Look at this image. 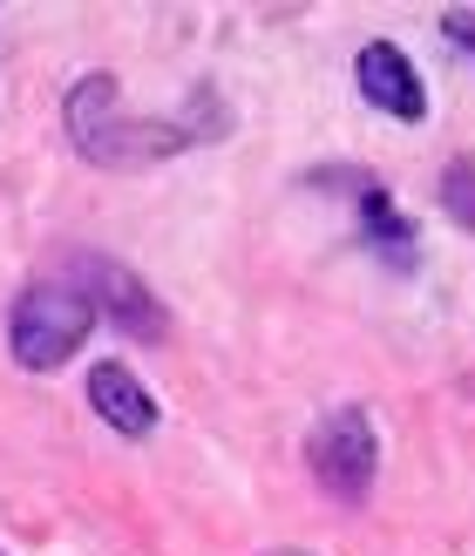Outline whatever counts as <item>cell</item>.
<instances>
[{
	"mask_svg": "<svg viewBox=\"0 0 475 556\" xmlns=\"http://www.w3.org/2000/svg\"><path fill=\"white\" fill-rule=\"evenodd\" d=\"M62 129H68L75 156L96 163V170H143V163L198 150V136H190L184 116H136L123 102V81L109 68H89L62 96Z\"/></svg>",
	"mask_w": 475,
	"mask_h": 556,
	"instance_id": "obj_1",
	"label": "cell"
},
{
	"mask_svg": "<svg viewBox=\"0 0 475 556\" xmlns=\"http://www.w3.org/2000/svg\"><path fill=\"white\" fill-rule=\"evenodd\" d=\"M96 326H102L96 305L54 271V278L21 286V299L8 305V353L21 359L27 374H54V367H68V359L89 346Z\"/></svg>",
	"mask_w": 475,
	"mask_h": 556,
	"instance_id": "obj_2",
	"label": "cell"
},
{
	"mask_svg": "<svg viewBox=\"0 0 475 556\" xmlns=\"http://www.w3.org/2000/svg\"><path fill=\"white\" fill-rule=\"evenodd\" d=\"M305 468L333 503H367L380 476V434L367 421V407H333L320 414V428L305 434Z\"/></svg>",
	"mask_w": 475,
	"mask_h": 556,
	"instance_id": "obj_3",
	"label": "cell"
},
{
	"mask_svg": "<svg viewBox=\"0 0 475 556\" xmlns=\"http://www.w3.org/2000/svg\"><path fill=\"white\" fill-rule=\"evenodd\" d=\"M62 278L96 305V319H109V326H116L123 340H136V346H157L163 332H171V326H163L157 292H150L123 258H109V252H68Z\"/></svg>",
	"mask_w": 475,
	"mask_h": 556,
	"instance_id": "obj_4",
	"label": "cell"
},
{
	"mask_svg": "<svg viewBox=\"0 0 475 556\" xmlns=\"http://www.w3.org/2000/svg\"><path fill=\"white\" fill-rule=\"evenodd\" d=\"M313 190H347V204L360 211V238H367V252L414 271L422 258V231H414V217L395 204V190H387L374 170H360V163H326V170H305Z\"/></svg>",
	"mask_w": 475,
	"mask_h": 556,
	"instance_id": "obj_5",
	"label": "cell"
},
{
	"mask_svg": "<svg viewBox=\"0 0 475 556\" xmlns=\"http://www.w3.org/2000/svg\"><path fill=\"white\" fill-rule=\"evenodd\" d=\"M353 81H360V96H367V109H380V116H395V123L428 116V81L408 62L401 41H367L353 54Z\"/></svg>",
	"mask_w": 475,
	"mask_h": 556,
	"instance_id": "obj_6",
	"label": "cell"
},
{
	"mask_svg": "<svg viewBox=\"0 0 475 556\" xmlns=\"http://www.w3.org/2000/svg\"><path fill=\"white\" fill-rule=\"evenodd\" d=\"M89 407H96L116 434H129V441L157 434V421H163L157 394H150V387L123 367V359H96V367H89Z\"/></svg>",
	"mask_w": 475,
	"mask_h": 556,
	"instance_id": "obj_7",
	"label": "cell"
},
{
	"mask_svg": "<svg viewBox=\"0 0 475 556\" xmlns=\"http://www.w3.org/2000/svg\"><path fill=\"white\" fill-rule=\"evenodd\" d=\"M441 211L475 238V156H455L449 170H441Z\"/></svg>",
	"mask_w": 475,
	"mask_h": 556,
	"instance_id": "obj_8",
	"label": "cell"
},
{
	"mask_svg": "<svg viewBox=\"0 0 475 556\" xmlns=\"http://www.w3.org/2000/svg\"><path fill=\"white\" fill-rule=\"evenodd\" d=\"M441 35H449V48H462L475 62V8H441Z\"/></svg>",
	"mask_w": 475,
	"mask_h": 556,
	"instance_id": "obj_9",
	"label": "cell"
},
{
	"mask_svg": "<svg viewBox=\"0 0 475 556\" xmlns=\"http://www.w3.org/2000/svg\"><path fill=\"white\" fill-rule=\"evenodd\" d=\"M265 556H313V549H265Z\"/></svg>",
	"mask_w": 475,
	"mask_h": 556,
	"instance_id": "obj_10",
	"label": "cell"
}]
</instances>
